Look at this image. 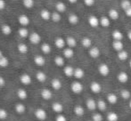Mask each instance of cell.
Returning <instances> with one entry per match:
<instances>
[{"mask_svg": "<svg viewBox=\"0 0 131 121\" xmlns=\"http://www.w3.org/2000/svg\"><path fill=\"white\" fill-rule=\"evenodd\" d=\"M88 24L92 28H97L100 25V19L95 15H91L88 18Z\"/></svg>", "mask_w": 131, "mask_h": 121, "instance_id": "1", "label": "cell"}, {"mask_svg": "<svg viewBox=\"0 0 131 121\" xmlns=\"http://www.w3.org/2000/svg\"><path fill=\"white\" fill-rule=\"evenodd\" d=\"M29 41H30L32 44H34V45H38V44H39L40 41H41V37H40V35L37 32L31 33V34L29 35Z\"/></svg>", "mask_w": 131, "mask_h": 121, "instance_id": "2", "label": "cell"}, {"mask_svg": "<svg viewBox=\"0 0 131 121\" xmlns=\"http://www.w3.org/2000/svg\"><path fill=\"white\" fill-rule=\"evenodd\" d=\"M71 88L73 93H80L81 92L83 91V86H82V84L79 83V82H73V83L71 84Z\"/></svg>", "mask_w": 131, "mask_h": 121, "instance_id": "3", "label": "cell"}, {"mask_svg": "<svg viewBox=\"0 0 131 121\" xmlns=\"http://www.w3.org/2000/svg\"><path fill=\"white\" fill-rule=\"evenodd\" d=\"M35 116L39 120H45L47 118V112H46L45 110L43 109H38L35 111Z\"/></svg>", "mask_w": 131, "mask_h": 121, "instance_id": "4", "label": "cell"}, {"mask_svg": "<svg viewBox=\"0 0 131 121\" xmlns=\"http://www.w3.org/2000/svg\"><path fill=\"white\" fill-rule=\"evenodd\" d=\"M98 70H99V73H100L102 76H107L110 72V68L107 64L105 63H102L98 68Z\"/></svg>", "mask_w": 131, "mask_h": 121, "instance_id": "5", "label": "cell"}, {"mask_svg": "<svg viewBox=\"0 0 131 121\" xmlns=\"http://www.w3.org/2000/svg\"><path fill=\"white\" fill-rule=\"evenodd\" d=\"M108 17L112 21H116V20H118L119 18V14L116 9L112 8L108 12Z\"/></svg>", "mask_w": 131, "mask_h": 121, "instance_id": "6", "label": "cell"}, {"mask_svg": "<svg viewBox=\"0 0 131 121\" xmlns=\"http://www.w3.org/2000/svg\"><path fill=\"white\" fill-rule=\"evenodd\" d=\"M88 54H89V55L91 56L92 58L95 59V58H98L99 56H100V50H99L98 47L94 46V47H92V48H90Z\"/></svg>", "mask_w": 131, "mask_h": 121, "instance_id": "7", "label": "cell"}, {"mask_svg": "<svg viewBox=\"0 0 131 121\" xmlns=\"http://www.w3.org/2000/svg\"><path fill=\"white\" fill-rule=\"evenodd\" d=\"M18 21L19 23L21 25V26L25 27V26H28L29 24V19L28 16H26L25 14H23V15H20L19 18H18Z\"/></svg>", "mask_w": 131, "mask_h": 121, "instance_id": "8", "label": "cell"}, {"mask_svg": "<svg viewBox=\"0 0 131 121\" xmlns=\"http://www.w3.org/2000/svg\"><path fill=\"white\" fill-rule=\"evenodd\" d=\"M90 89H91V91L93 93H98L102 90V87H101V85L98 82H92L91 85H90Z\"/></svg>", "mask_w": 131, "mask_h": 121, "instance_id": "9", "label": "cell"}, {"mask_svg": "<svg viewBox=\"0 0 131 121\" xmlns=\"http://www.w3.org/2000/svg\"><path fill=\"white\" fill-rule=\"evenodd\" d=\"M123 43L121 42V40H114L112 42V47L116 52H119V51L123 50Z\"/></svg>", "mask_w": 131, "mask_h": 121, "instance_id": "10", "label": "cell"}, {"mask_svg": "<svg viewBox=\"0 0 131 121\" xmlns=\"http://www.w3.org/2000/svg\"><path fill=\"white\" fill-rule=\"evenodd\" d=\"M86 107H88V110H90V111H95V110L97 108V102H95V100H93V99L90 98L86 101Z\"/></svg>", "mask_w": 131, "mask_h": 121, "instance_id": "11", "label": "cell"}, {"mask_svg": "<svg viewBox=\"0 0 131 121\" xmlns=\"http://www.w3.org/2000/svg\"><path fill=\"white\" fill-rule=\"evenodd\" d=\"M111 24V19L108 16H102L100 18V25L104 28H107Z\"/></svg>", "mask_w": 131, "mask_h": 121, "instance_id": "12", "label": "cell"}, {"mask_svg": "<svg viewBox=\"0 0 131 121\" xmlns=\"http://www.w3.org/2000/svg\"><path fill=\"white\" fill-rule=\"evenodd\" d=\"M54 45H55V46L59 49L63 48L66 45V40H64L62 38H57L56 39L54 40Z\"/></svg>", "mask_w": 131, "mask_h": 121, "instance_id": "13", "label": "cell"}, {"mask_svg": "<svg viewBox=\"0 0 131 121\" xmlns=\"http://www.w3.org/2000/svg\"><path fill=\"white\" fill-rule=\"evenodd\" d=\"M68 21H69V22L71 23V24L77 25L79 23V16L77 15V14H70L69 17H68Z\"/></svg>", "mask_w": 131, "mask_h": 121, "instance_id": "14", "label": "cell"}, {"mask_svg": "<svg viewBox=\"0 0 131 121\" xmlns=\"http://www.w3.org/2000/svg\"><path fill=\"white\" fill-rule=\"evenodd\" d=\"M20 80H21V82L23 84V85L25 86H29V84L31 83V78L29 75L28 74H23L21 76V78H20Z\"/></svg>", "mask_w": 131, "mask_h": 121, "instance_id": "15", "label": "cell"}, {"mask_svg": "<svg viewBox=\"0 0 131 121\" xmlns=\"http://www.w3.org/2000/svg\"><path fill=\"white\" fill-rule=\"evenodd\" d=\"M118 80L121 83H126L128 80V75L127 72H124V71H121V72L119 73L118 75Z\"/></svg>", "mask_w": 131, "mask_h": 121, "instance_id": "16", "label": "cell"}, {"mask_svg": "<svg viewBox=\"0 0 131 121\" xmlns=\"http://www.w3.org/2000/svg\"><path fill=\"white\" fill-rule=\"evenodd\" d=\"M41 96H42V98L45 99V100H50L53 96L52 92L50 90H48V89H43V90L41 91Z\"/></svg>", "mask_w": 131, "mask_h": 121, "instance_id": "17", "label": "cell"}, {"mask_svg": "<svg viewBox=\"0 0 131 121\" xmlns=\"http://www.w3.org/2000/svg\"><path fill=\"white\" fill-rule=\"evenodd\" d=\"M112 37L114 40H122L123 39V34L121 30H113V32L112 33Z\"/></svg>", "mask_w": 131, "mask_h": 121, "instance_id": "18", "label": "cell"}, {"mask_svg": "<svg viewBox=\"0 0 131 121\" xmlns=\"http://www.w3.org/2000/svg\"><path fill=\"white\" fill-rule=\"evenodd\" d=\"M51 15H52V14H51L48 10H47V9H43V10L40 12V16H41L42 19L45 20V21H47V20L51 19Z\"/></svg>", "mask_w": 131, "mask_h": 121, "instance_id": "19", "label": "cell"}, {"mask_svg": "<svg viewBox=\"0 0 131 121\" xmlns=\"http://www.w3.org/2000/svg\"><path fill=\"white\" fill-rule=\"evenodd\" d=\"M34 62L38 66H44L46 63V60L43 56L37 55V56H35V58H34Z\"/></svg>", "mask_w": 131, "mask_h": 121, "instance_id": "20", "label": "cell"}, {"mask_svg": "<svg viewBox=\"0 0 131 121\" xmlns=\"http://www.w3.org/2000/svg\"><path fill=\"white\" fill-rule=\"evenodd\" d=\"M66 44H67V45L69 47L72 48V47H75L77 45V41L73 37H68L66 38Z\"/></svg>", "mask_w": 131, "mask_h": 121, "instance_id": "21", "label": "cell"}, {"mask_svg": "<svg viewBox=\"0 0 131 121\" xmlns=\"http://www.w3.org/2000/svg\"><path fill=\"white\" fill-rule=\"evenodd\" d=\"M52 109L54 112L56 113H61L63 110V106L60 103V102H54L52 105Z\"/></svg>", "mask_w": 131, "mask_h": 121, "instance_id": "22", "label": "cell"}, {"mask_svg": "<svg viewBox=\"0 0 131 121\" xmlns=\"http://www.w3.org/2000/svg\"><path fill=\"white\" fill-rule=\"evenodd\" d=\"M74 55V52H73L72 48L71 47H69V48L64 49L63 51V56L67 59H71V57H73Z\"/></svg>", "mask_w": 131, "mask_h": 121, "instance_id": "23", "label": "cell"}, {"mask_svg": "<svg viewBox=\"0 0 131 121\" xmlns=\"http://www.w3.org/2000/svg\"><path fill=\"white\" fill-rule=\"evenodd\" d=\"M55 9L59 13H64L66 11V5L62 2H58L55 5Z\"/></svg>", "mask_w": 131, "mask_h": 121, "instance_id": "24", "label": "cell"}, {"mask_svg": "<svg viewBox=\"0 0 131 121\" xmlns=\"http://www.w3.org/2000/svg\"><path fill=\"white\" fill-rule=\"evenodd\" d=\"M74 70H75V69H73L71 66H66V67L64 68V69H63L64 74H65L67 77L74 76Z\"/></svg>", "mask_w": 131, "mask_h": 121, "instance_id": "25", "label": "cell"}, {"mask_svg": "<svg viewBox=\"0 0 131 121\" xmlns=\"http://www.w3.org/2000/svg\"><path fill=\"white\" fill-rule=\"evenodd\" d=\"M1 30H2V32H3V34H5V36H8V35H10L11 33H12V28H11V26L8 24H4L3 26H2Z\"/></svg>", "mask_w": 131, "mask_h": 121, "instance_id": "26", "label": "cell"}, {"mask_svg": "<svg viewBox=\"0 0 131 121\" xmlns=\"http://www.w3.org/2000/svg\"><path fill=\"white\" fill-rule=\"evenodd\" d=\"M84 75H85V72H84V70H83L82 69H80V68H77V69H75L74 77L76 78L80 79V78H82L83 77H84Z\"/></svg>", "mask_w": 131, "mask_h": 121, "instance_id": "27", "label": "cell"}, {"mask_svg": "<svg viewBox=\"0 0 131 121\" xmlns=\"http://www.w3.org/2000/svg\"><path fill=\"white\" fill-rule=\"evenodd\" d=\"M118 58L121 60H126L128 58V52L125 50H121L119 52H118Z\"/></svg>", "mask_w": 131, "mask_h": 121, "instance_id": "28", "label": "cell"}, {"mask_svg": "<svg viewBox=\"0 0 131 121\" xmlns=\"http://www.w3.org/2000/svg\"><path fill=\"white\" fill-rule=\"evenodd\" d=\"M51 84H52V87L55 90H59L62 87V83H61V81L58 78H53Z\"/></svg>", "mask_w": 131, "mask_h": 121, "instance_id": "29", "label": "cell"}, {"mask_svg": "<svg viewBox=\"0 0 131 121\" xmlns=\"http://www.w3.org/2000/svg\"><path fill=\"white\" fill-rule=\"evenodd\" d=\"M107 120L108 121H118L119 120V117H118V114L116 112H109L108 115H107Z\"/></svg>", "mask_w": 131, "mask_h": 121, "instance_id": "30", "label": "cell"}, {"mask_svg": "<svg viewBox=\"0 0 131 121\" xmlns=\"http://www.w3.org/2000/svg\"><path fill=\"white\" fill-rule=\"evenodd\" d=\"M81 44H82L83 46L86 47V48H89V47H91V45H92V40L90 39L89 38L86 37V38H84L82 39Z\"/></svg>", "mask_w": 131, "mask_h": 121, "instance_id": "31", "label": "cell"}, {"mask_svg": "<svg viewBox=\"0 0 131 121\" xmlns=\"http://www.w3.org/2000/svg\"><path fill=\"white\" fill-rule=\"evenodd\" d=\"M74 112H75V114L77 115V116H79V117H81V116H83L84 115V113H85V110H84V108L82 107V106H76V107L74 108Z\"/></svg>", "mask_w": 131, "mask_h": 121, "instance_id": "32", "label": "cell"}, {"mask_svg": "<svg viewBox=\"0 0 131 121\" xmlns=\"http://www.w3.org/2000/svg\"><path fill=\"white\" fill-rule=\"evenodd\" d=\"M36 78L38 79V81L39 82H45L47 79V75L43 72V71H38L36 75Z\"/></svg>", "mask_w": 131, "mask_h": 121, "instance_id": "33", "label": "cell"}, {"mask_svg": "<svg viewBox=\"0 0 131 121\" xmlns=\"http://www.w3.org/2000/svg\"><path fill=\"white\" fill-rule=\"evenodd\" d=\"M107 100H108V102H110V103L114 104L117 102L118 97H117V95L114 94V93H109V94L107 95Z\"/></svg>", "mask_w": 131, "mask_h": 121, "instance_id": "34", "label": "cell"}, {"mask_svg": "<svg viewBox=\"0 0 131 121\" xmlns=\"http://www.w3.org/2000/svg\"><path fill=\"white\" fill-rule=\"evenodd\" d=\"M17 96L19 97L21 100H25L28 97V93L24 89H19L17 91Z\"/></svg>", "mask_w": 131, "mask_h": 121, "instance_id": "35", "label": "cell"}, {"mask_svg": "<svg viewBox=\"0 0 131 121\" xmlns=\"http://www.w3.org/2000/svg\"><path fill=\"white\" fill-rule=\"evenodd\" d=\"M25 110H26V108H25V106L23 105V103L16 104L15 111H16V112H17V113H19V114H23V113L25 112Z\"/></svg>", "mask_w": 131, "mask_h": 121, "instance_id": "36", "label": "cell"}, {"mask_svg": "<svg viewBox=\"0 0 131 121\" xmlns=\"http://www.w3.org/2000/svg\"><path fill=\"white\" fill-rule=\"evenodd\" d=\"M51 19H52V21H54V22H59V21H61V19H62L60 13H59V12L53 13L52 15H51Z\"/></svg>", "mask_w": 131, "mask_h": 121, "instance_id": "37", "label": "cell"}, {"mask_svg": "<svg viewBox=\"0 0 131 121\" xmlns=\"http://www.w3.org/2000/svg\"><path fill=\"white\" fill-rule=\"evenodd\" d=\"M18 34H19L20 37H21V38H27V37L29 36V31H28V30L25 27H23V28L19 29Z\"/></svg>", "mask_w": 131, "mask_h": 121, "instance_id": "38", "label": "cell"}, {"mask_svg": "<svg viewBox=\"0 0 131 121\" xmlns=\"http://www.w3.org/2000/svg\"><path fill=\"white\" fill-rule=\"evenodd\" d=\"M54 63L56 64L58 67H62L64 65V59L62 56H56L54 58Z\"/></svg>", "mask_w": 131, "mask_h": 121, "instance_id": "39", "label": "cell"}, {"mask_svg": "<svg viewBox=\"0 0 131 121\" xmlns=\"http://www.w3.org/2000/svg\"><path fill=\"white\" fill-rule=\"evenodd\" d=\"M131 6V2L130 0H122L121 3V7L123 10H127L128 8H129Z\"/></svg>", "mask_w": 131, "mask_h": 121, "instance_id": "40", "label": "cell"}, {"mask_svg": "<svg viewBox=\"0 0 131 121\" xmlns=\"http://www.w3.org/2000/svg\"><path fill=\"white\" fill-rule=\"evenodd\" d=\"M97 108L102 111H105L106 108H107L106 102H105L104 100H99L98 102H97Z\"/></svg>", "mask_w": 131, "mask_h": 121, "instance_id": "41", "label": "cell"}, {"mask_svg": "<svg viewBox=\"0 0 131 121\" xmlns=\"http://www.w3.org/2000/svg\"><path fill=\"white\" fill-rule=\"evenodd\" d=\"M17 49L21 54H26L28 52V46L25 44H19L17 46Z\"/></svg>", "mask_w": 131, "mask_h": 121, "instance_id": "42", "label": "cell"}, {"mask_svg": "<svg viewBox=\"0 0 131 121\" xmlns=\"http://www.w3.org/2000/svg\"><path fill=\"white\" fill-rule=\"evenodd\" d=\"M41 50L44 54H49L51 52V46L47 43H44L43 45H41Z\"/></svg>", "mask_w": 131, "mask_h": 121, "instance_id": "43", "label": "cell"}, {"mask_svg": "<svg viewBox=\"0 0 131 121\" xmlns=\"http://www.w3.org/2000/svg\"><path fill=\"white\" fill-rule=\"evenodd\" d=\"M8 64H9V60L6 57L2 56V57L0 58V67H2V68L7 67Z\"/></svg>", "mask_w": 131, "mask_h": 121, "instance_id": "44", "label": "cell"}, {"mask_svg": "<svg viewBox=\"0 0 131 121\" xmlns=\"http://www.w3.org/2000/svg\"><path fill=\"white\" fill-rule=\"evenodd\" d=\"M121 97H122L123 99H125V100H128V99L130 98L131 93H130V92L128 90L124 89V90H122L121 92Z\"/></svg>", "mask_w": 131, "mask_h": 121, "instance_id": "45", "label": "cell"}, {"mask_svg": "<svg viewBox=\"0 0 131 121\" xmlns=\"http://www.w3.org/2000/svg\"><path fill=\"white\" fill-rule=\"evenodd\" d=\"M23 5L27 8H31L34 5V0H23Z\"/></svg>", "mask_w": 131, "mask_h": 121, "instance_id": "46", "label": "cell"}, {"mask_svg": "<svg viewBox=\"0 0 131 121\" xmlns=\"http://www.w3.org/2000/svg\"><path fill=\"white\" fill-rule=\"evenodd\" d=\"M93 121H103V116L99 113H95L92 116Z\"/></svg>", "mask_w": 131, "mask_h": 121, "instance_id": "47", "label": "cell"}, {"mask_svg": "<svg viewBox=\"0 0 131 121\" xmlns=\"http://www.w3.org/2000/svg\"><path fill=\"white\" fill-rule=\"evenodd\" d=\"M7 118V111L4 109H0V119H5Z\"/></svg>", "mask_w": 131, "mask_h": 121, "instance_id": "48", "label": "cell"}, {"mask_svg": "<svg viewBox=\"0 0 131 121\" xmlns=\"http://www.w3.org/2000/svg\"><path fill=\"white\" fill-rule=\"evenodd\" d=\"M95 0H84V4L86 6H93L95 5Z\"/></svg>", "mask_w": 131, "mask_h": 121, "instance_id": "49", "label": "cell"}, {"mask_svg": "<svg viewBox=\"0 0 131 121\" xmlns=\"http://www.w3.org/2000/svg\"><path fill=\"white\" fill-rule=\"evenodd\" d=\"M55 121H67V119H66V118L63 115H58V116L56 117Z\"/></svg>", "mask_w": 131, "mask_h": 121, "instance_id": "50", "label": "cell"}, {"mask_svg": "<svg viewBox=\"0 0 131 121\" xmlns=\"http://www.w3.org/2000/svg\"><path fill=\"white\" fill-rule=\"evenodd\" d=\"M125 14H126L128 17H131V6L129 8L127 9V10H125Z\"/></svg>", "mask_w": 131, "mask_h": 121, "instance_id": "51", "label": "cell"}, {"mask_svg": "<svg viewBox=\"0 0 131 121\" xmlns=\"http://www.w3.org/2000/svg\"><path fill=\"white\" fill-rule=\"evenodd\" d=\"M5 7V2L4 0H0V11L3 10Z\"/></svg>", "mask_w": 131, "mask_h": 121, "instance_id": "52", "label": "cell"}, {"mask_svg": "<svg viewBox=\"0 0 131 121\" xmlns=\"http://www.w3.org/2000/svg\"><path fill=\"white\" fill-rule=\"evenodd\" d=\"M5 79H4L3 77H0V87H4V85H5Z\"/></svg>", "mask_w": 131, "mask_h": 121, "instance_id": "53", "label": "cell"}, {"mask_svg": "<svg viewBox=\"0 0 131 121\" xmlns=\"http://www.w3.org/2000/svg\"><path fill=\"white\" fill-rule=\"evenodd\" d=\"M128 39L131 41V30L128 32Z\"/></svg>", "mask_w": 131, "mask_h": 121, "instance_id": "54", "label": "cell"}, {"mask_svg": "<svg viewBox=\"0 0 131 121\" xmlns=\"http://www.w3.org/2000/svg\"><path fill=\"white\" fill-rule=\"evenodd\" d=\"M71 4H76L78 2V0H68Z\"/></svg>", "mask_w": 131, "mask_h": 121, "instance_id": "55", "label": "cell"}, {"mask_svg": "<svg viewBox=\"0 0 131 121\" xmlns=\"http://www.w3.org/2000/svg\"><path fill=\"white\" fill-rule=\"evenodd\" d=\"M2 56H3V54H2L1 50H0V58H1V57H2Z\"/></svg>", "mask_w": 131, "mask_h": 121, "instance_id": "56", "label": "cell"}, {"mask_svg": "<svg viewBox=\"0 0 131 121\" xmlns=\"http://www.w3.org/2000/svg\"><path fill=\"white\" fill-rule=\"evenodd\" d=\"M129 107H130V109H131V101L129 102Z\"/></svg>", "mask_w": 131, "mask_h": 121, "instance_id": "57", "label": "cell"}, {"mask_svg": "<svg viewBox=\"0 0 131 121\" xmlns=\"http://www.w3.org/2000/svg\"><path fill=\"white\" fill-rule=\"evenodd\" d=\"M129 66H130V68H131V60H130V62H129Z\"/></svg>", "mask_w": 131, "mask_h": 121, "instance_id": "58", "label": "cell"}, {"mask_svg": "<svg viewBox=\"0 0 131 121\" xmlns=\"http://www.w3.org/2000/svg\"></svg>", "mask_w": 131, "mask_h": 121, "instance_id": "59", "label": "cell"}]
</instances>
